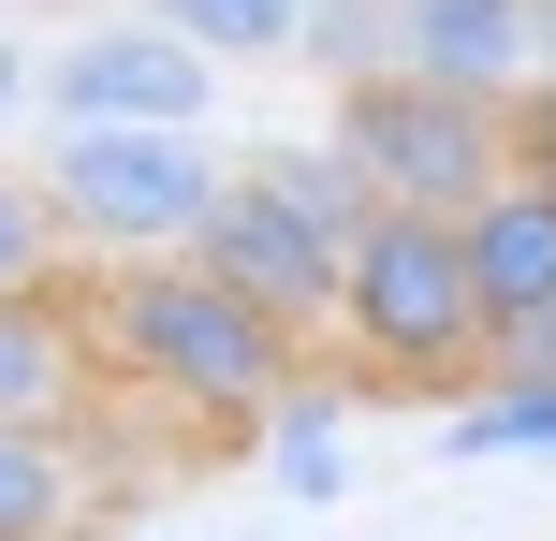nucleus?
Wrapping results in <instances>:
<instances>
[{"label": "nucleus", "mask_w": 556, "mask_h": 541, "mask_svg": "<svg viewBox=\"0 0 556 541\" xmlns=\"http://www.w3.org/2000/svg\"><path fill=\"white\" fill-rule=\"evenodd\" d=\"M117 527V468L74 425H0V541H103Z\"/></svg>", "instance_id": "obj_9"}, {"label": "nucleus", "mask_w": 556, "mask_h": 541, "mask_svg": "<svg viewBox=\"0 0 556 541\" xmlns=\"http://www.w3.org/2000/svg\"><path fill=\"white\" fill-rule=\"evenodd\" d=\"M395 74L454 103H528L542 88V0H395Z\"/></svg>", "instance_id": "obj_7"}, {"label": "nucleus", "mask_w": 556, "mask_h": 541, "mask_svg": "<svg viewBox=\"0 0 556 541\" xmlns=\"http://www.w3.org/2000/svg\"><path fill=\"white\" fill-rule=\"evenodd\" d=\"M15 103H29V44L0 29V117H15Z\"/></svg>", "instance_id": "obj_19"}, {"label": "nucleus", "mask_w": 556, "mask_h": 541, "mask_svg": "<svg viewBox=\"0 0 556 541\" xmlns=\"http://www.w3.org/2000/svg\"><path fill=\"white\" fill-rule=\"evenodd\" d=\"M323 132L352 146V176H366L381 205H410V220H469V205L513 176V117H498V103H454V88H425V74L337 88Z\"/></svg>", "instance_id": "obj_4"}, {"label": "nucleus", "mask_w": 556, "mask_h": 541, "mask_svg": "<svg viewBox=\"0 0 556 541\" xmlns=\"http://www.w3.org/2000/svg\"><path fill=\"white\" fill-rule=\"evenodd\" d=\"M45 279H74V234L45 220L29 176H0V293H45Z\"/></svg>", "instance_id": "obj_16"}, {"label": "nucleus", "mask_w": 556, "mask_h": 541, "mask_svg": "<svg viewBox=\"0 0 556 541\" xmlns=\"http://www.w3.org/2000/svg\"><path fill=\"white\" fill-rule=\"evenodd\" d=\"M483 381H556V322H528V337L483 351Z\"/></svg>", "instance_id": "obj_18"}, {"label": "nucleus", "mask_w": 556, "mask_h": 541, "mask_svg": "<svg viewBox=\"0 0 556 541\" xmlns=\"http://www.w3.org/2000/svg\"><path fill=\"white\" fill-rule=\"evenodd\" d=\"M337 249H352V234H323L307 205H278L264 176L235 162V176H220V205H205V234H191L176 263H205L235 308H264V322H278V337H323V322H337Z\"/></svg>", "instance_id": "obj_6"}, {"label": "nucleus", "mask_w": 556, "mask_h": 541, "mask_svg": "<svg viewBox=\"0 0 556 541\" xmlns=\"http://www.w3.org/2000/svg\"><path fill=\"white\" fill-rule=\"evenodd\" d=\"M542 88H556V0H542Z\"/></svg>", "instance_id": "obj_20"}, {"label": "nucleus", "mask_w": 556, "mask_h": 541, "mask_svg": "<svg viewBox=\"0 0 556 541\" xmlns=\"http://www.w3.org/2000/svg\"><path fill=\"white\" fill-rule=\"evenodd\" d=\"M498 117H513V176L556 191V88H528V103H498Z\"/></svg>", "instance_id": "obj_17"}, {"label": "nucleus", "mask_w": 556, "mask_h": 541, "mask_svg": "<svg viewBox=\"0 0 556 541\" xmlns=\"http://www.w3.org/2000/svg\"><path fill=\"white\" fill-rule=\"evenodd\" d=\"M264 468H278V498H293V513L352 498V484H337V381H293V396L264 410Z\"/></svg>", "instance_id": "obj_13"}, {"label": "nucleus", "mask_w": 556, "mask_h": 541, "mask_svg": "<svg viewBox=\"0 0 556 541\" xmlns=\"http://www.w3.org/2000/svg\"><path fill=\"white\" fill-rule=\"evenodd\" d=\"M293 59H323L337 88L395 74V0H307V44H293Z\"/></svg>", "instance_id": "obj_15"}, {"label": "nucleus", "mask_w": 556, "mask_h": 541, "mask_svg": "<svg viewBox=\"0 0 556 541\" xmlns=\"http://www.w3.org/2000/svg\"><path fill=\"white\" fill-rule=\"evenodd\" d=\"M454 454H556V381H483V396H454Z\"/></svg>", "instance_id": "obj_14"}, {"label": "nucleus", "mask_w": 556, "mask_h": 541, "mask_svg": "<svg viewBox=\"0 0 556 541\" xmlns=\"http://www.w3.org/2000/svg\"><path fill=\"white\" fill-rule=\"evenodd\" d=\"M88 396H103V366H88L74 279L0 293V425H88Z\"/></svg>", "instance_id": "obj_10"}, {"label": "nucleus", "mask_w": 556, "mask_h": 541, "mask_svg": "<svg viewBox=\"0 0 556 541\" xmlns=\"http://www.w3.org/2000/svg\"><path fill=\"white\" fill-rule=\"evenodd\" d=\"M337 351H352L381 396H483V308H469V249H454V220H410V205H381V220L337 249Z\"/></svg>", "instance_id": "obj_2"}, {"label": "nucleus", "mask_w": 556, "mask_h": 541, "mask_svg": "<svg viewBox=\"0 0 556 541\" xmlns=\"http://www.w3.org/2000/svg\"><path fill=\"white\" fill-rule=\"evenodd\" d=\"M74 322H88L103 396H147L205 439H264V410L307 381V337L235 308L205 263H74Z\"/></svg>", "instance_id": "obj_1"}, {"label": "nucleus", "mask_w": 556, "mask_h": 541, "mask_svg": "<svg viewBox=\"0 0 556 541\" xmlns=\"http://www.w3.org/2000/svg\"><path fill=\"white\" fill-rule=\"evenodd\" d=\"M454 249H469V308H483V351L556 322V191L542 176H498V191L454 220Z\"/></svg>", "instance_id": "obj_8"}, {"label": "nucleus", "mask_w": 556, "mask_h": 541, "mask_svg": "<svg viewBox=\"0 0 556 541\" xmlns=\"http://www.w3.org/2000/svg\"><path fill=\"white\" fill-rule=\"evenodd\" d=\"M147 29H176L191 59H293L307 44V0H147Z\"/></svg>", "instance_id": "obj_11"}, {"label": "nucleus", "mask_w": 556, "mask_h": 541, "mask_svg": "<svg viewBox=\"0 0 556 541\" xmlns=\"http://www.w3.org/2000/svg\"><path fill=\"white\" fill-rule=\"evenodd\" d=\"M220 176L235 162H205V132H29V191L88 263H176Z\"/></svg>", "instance_id": "obj_3"}, {"label": "nucleus", "mask_w": 556, "mask_h": 541, "mask_svg": "<svg viewBox=\"0 0 556 541\" xmlns=\"http://www.w3.org/2000/svg\"><path fill=\"white\" fill-rule=\"evenodd\" d=\"M29 103H45V132H205L220 59H191L147 15H103V29H74V44L29 59Z\"/></svg>", "instance_id": "obj_5"}, {"label": "nucleus", "mask_w": 556, "mask_h": 541, "mask_svg": "<svg viewBox=\"0 0 556 541\" xmlns=\"http://www.w3.org/2000/svg\"><path fill=\"white\" fill-rule=\"evenodd\" d=\"M264 191L278 205H307V220H323V234H366V220H381V191H366V176H352V146H337V132H293V146H264Z\"/></svg>", "instance_id": "obj_12"}]
</instances>
